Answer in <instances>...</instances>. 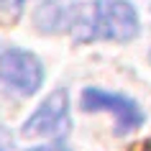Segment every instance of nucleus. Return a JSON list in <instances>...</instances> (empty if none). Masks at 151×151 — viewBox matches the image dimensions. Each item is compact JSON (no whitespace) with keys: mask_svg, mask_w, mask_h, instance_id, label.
Returning <instances> with one entry per match:
<instances>
[{"mask_svg":"<svg viewBox=\"0 0 151 151\" xmlns=\"http://www.w3.org/2000/svg\"><path fill=\"white\" fill-rule=\"evenodd\" d=\"M44 64L33 51L10 46L0 54V87L18 97H31L44 85Z\"/></svg>","mask_w":151,"mask_h":151,"instance_id":"obj_2","label":"nucleus"},{"mask_svg":"<svg viewBox=\"0 0 151 151\" xmlns=\"http://www.w3.org/2000/svg\"><path fill=\"white\" fill-rule=\"evenodd\" d=\"M28 0H0V16L5 21H18L23 16Z\"/></svg>","mask_w":151,"mask_h":151,"instance_id":"obj_5","label":"nucleus"},{"mask_svg":"<svg viewBox=\"0 0 151 151\" xmlns=\"http://www.w3.org/2000/svg\"><path fill=\"white\" fill-rule=\"evenodd\" d=\"M149 59H151V54H149Z\"/></svg>","mask_w":151,"mask_h":151,"instance_id":"obj_9","label":"nucleus"},{"mask_svg":"<svg viewBox=\"0 0 151 151\" xmlns=\"http://www.w3.org/2000/svg\"><path fill=\"white\" fill-rule=\"evenodd\" d=\"M80 105L85 113H110L115 118V133L118 136H128L138 131L146 120L141 105L136 100L118 95V92H108L103 87H85L80 95Z\"/></svg>","mask_w":151,"mask_h":151,"instance_id":"obj_3","label":"nucleus"},{"mask_svg":"<svg viewBox=\"0 0 151 151\" xmlns=\"http://www.w3.org/2000/svg\"><path fill=\"white\" fill-rule=\"evenodd\" d=\"M138 36H141V18L128 0L90 3V41L128 44Z\"/></svg>","mask_w":151,"mask_h":151,"instance_id":"obj_1","label":"nucleus"},{"mask_svg":"<svg viewBox=\"0 0 151 151\" xmlns=\"http://www.w3.org/2000/svg\"><path fill=\"white\" fill-rule=\"evenodd\" d=\"M59 3H74V0H59Z\"/></svg>","mask_w":151,"mask_h":151,"instance_id":"obj_8","label":"nucleus"},{"mask_svg":"<svg viewBox=\"0 0 151 151\" xmlns=\"http://www.w3.org/2000/svg\"><path fill=\"white\" fill-rule=\"evenodd\" d=\"M0 151H16V143H13V136L3 123H0Z\"/></svg>","mask_w":151,"mask_h":151,"instance_id":"obj_6","label":"nucleus"},{"mask_svg":"<svg viewBox=\"0 0 151 151\" xmlns=\"http://www.w3.org/2000/svg\"><path fill=\"white\" fill-rule=\"evenodd\" d=\"M69 128H72L69 95L64 87H59L23 120L21 136H26V138H56V136H64Z\"/></svg>","mask_w":151,"mask_h":151,"instance_id":"obj_4","label":"nucleus"},{"mask_svg":"<svg viewBox=\"0 0 151 151\" xmlns=\"http://www.w3.org/2000/svg\"><path fill=\"white\" fill-rule=\"evenodd\" d=\"M28 151H72L64 141H56V143H49V146H36V149H28Z\"/></svg>","mask_w":151,"mask_h":151,"instance_id":"obj_7","label":"nucleus"}]
</instances>
